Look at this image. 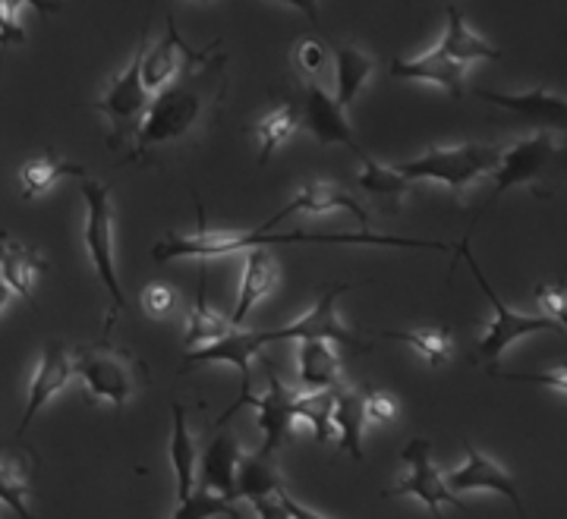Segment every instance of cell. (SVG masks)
<instances>
[{"label":"cell","mask_w":567,"mask_h":519,"mask_svg":"<svg viewBox=\"0 0 567 519\" xmlns=\"http://www.w3.org/2000/svg\"><path fill=\"white\" fill-rule=\"evenodd\" d=\"M284 491H271V495H262V498L249 500L252 504V510H256V517L259 519H290V510H287V504H284Z\"/></svg>","instance_id":"obj_43"},{"label":"cell","mask_w":567,"mask_h":519,"mask_svg":"<svg viewBox=\"0 0 567 519\" xmlns=\"http://www.w3.org/2000/svg\"><path fill=\"white\" fill-rule=\"evenodd\" d=\"M372 73H375V61L365 51L353 48V44L334 48V98L344 107L360 98V92L365 89V82L372 80Z\"/></svg>","instance_id":"obj_27"},{"label":"cell","mask_w":567,"mask_h":519,"mask_svg":"<svg viewBox=\"0 0 567 519\" xmlns=\"http://www.w3.org/2000/svg\"><path fill=\"white\" fill-rule=\"evenodd\" d=\"M464 454H466L464 466L445 476L447 488H451L454 495H466V491H495V495H502V498L511 500V504H514V510L527 519L524 498H520L517 485H514V479L507 476L505 469H502L498 463H492L486 454H480L470 440H464Z\"/></svg>","instance_id":"obj_16"},{"label":"cell","mask_w":567,"mask_h":519,"mask_svg":"<svg viewBox=\"0 0 567 519\" xmlns=\"http://www.w3.org/2000/svg\"><path fill=\"white\" fill-rule=\"evenodd\" d=\"M22 7H32L41 17L61 13V0H0V44H20V41H25V32H22L20 22Z\"/></svg>","instance_id":"obj_37"},{"label":"cell","mask_w":567,"mask_h":519,"mask_svg":"<svg viewBox=\"0 0 567 519\" xmlns=\"http://www.w3.org/2000/svg\"><path fill=\"white\" fill-rule=\"evenodd\" d=\"M284 479L278 473L275 457H268L262 450L249 454L237 469V485H234V500H256L271 491H281Z\"/></svg>","instance_id":"obj_28"},{"label":"cell","mask_w":567,"mask_h":519,"mask_svg":"<svg viewBox=\"0 0 567 519\" xmlns=\"http://www.w3.org/2000/svg\"><path fill=\"white\" fill-rule=\"evenodd\" d=\"M189 3H212V0H189Z\"/></svg>","instance_id":"obj_47"},{"label":"cell","mask_w":567,"mask_h":519,"mask_svg":"<svg viewBox=\"0 0 567 519\" xmlns=\"http://www.w3.org/2000/svg\"><path fill=\"white\" fill-rule=\"evenodd\" d=\"M246 129L259 136V145H262L259 164H268V160L275 158V152H278L281 145H287L290 136L300 129V111H297L293 104H281V107L268 111L262 121L246 126Z\"/></svg>","instance_id":"obj_33"},{"label":"cell","mask_w":567,"mask_h":519,"mask_svg":"<svg viewBox=\"0 0 567 519\" xmlns=\"http://www.w3.org/2000/svg\"><path fill=\"white\" fill-rule=\"evenodd\" d=\"M297 369L306 391H328L341 384V360L328 340H300Z\"/></svg>","instance_id":"obj_25"},{"label":"cell","mask_w":567,"mask_h":519,"mask_svg":"<svg viewBox=\"0 0 567 519\" xmlns=\"http://www.w3.org/2000/svg\"><path fill=\"white\" fill-rule=\"evenodd\" d=\"M363 409H365V422H372V425H382V422L394 419V413H398V403L388 397L385 391L365 387V391H363Z\"/></svg>","instance_id":"obj_42"},{"label":"cell","mask_w":567,"mask_h":519,"mask_svg":"<svg viewBox=\"0 0 567 519\" xmlns=\"http://www.w3.org/2000/svg\"><path fill=\"white\" fill-rule=\"evenodd\" d=\"M385 340L406 343L425 360V365L442 369L454 356V334L451 328H416V331H379Z\"/></svg>","instance_id":"obj_31"},{"label":"cell","mask_w":567,"mask_h":519,"mask_svg":"<svg viewBox=\"0 0 567 519\" xmlns=\"http://www.w3.org/2000/svg\"><path fill=\"white\" fill-rule=\"evenodd\" d=\"M111 183L102 180H85L82 177L80 193L85 199V230H82V240H85V252L89 261L95 268V274L102 280V287L111 297V312L104 319L102 331L107 334L114 328V321L126 309V297H123L121 274H117V240H114V205H111Z\"/></svg>","instance_id":"obj_3"},{"label":"cell","mask_w":567,"mask_h":519,"mask_svg":"<svg viewBox=\"0 0 567 519\" xmlns=\"http://www.w3.org/2000/svg\"><path fill=\"white\" fill-rule=\"evenodd\" d=\"M391 80H406V82H429V85H439L445 89L447 95L461 98L464 95V80H466V66L454 63L447 58L445 51L435 44L429 48L420 58H398V61L388 66Z\"/></svg>","instance_id":"obj_19"},{"label":"cell","mask_w":567,"mask_h":519,"mask_svg":"<svg viewBox=\"0 0 567 519\" xmlns=\"http://www.w3.org/2000/svg\"><path fill=\"white\" fill-rule=\"evenodd\" d=\"M457 256L470 264V271H473V278L480 283V290L486 293V300L495 305V321L488 324L486 331H483V338L476 343V350H473V362L476 365H492V362H498L505 356L507 346H514L517 340L533 338V334H561V328L555 324L546 315H524V312H514V309H507L505 300L492 290V283L483 274V268L476 264V259L470 256V237L461 240L457 246Z\"/></svg>","instance_id":"obj_6"},{"label":"cell","mask_w":567,"mask_h":519,"mask_svg":"<svg viewBox=\"0 0 567 519\" xmlns=\"http://www.w3.org/2000/svg\"><path fill=\"white\" fill-rule=\"evenodd\" d=\"M476 98L495 104V107H505L511 114L536 123L543 129H567V98L551 95L548 89H529V92H517V95L476 89Z\"/></svg>","instance_id":"obj_18"},{"label":"cell","mask_w":567,"mask_h":519,"mask_svg":"<svg viewBox=\"0 0 567 519\" xmlns=\"http://www.w3.org/2000/svg\"><path fill=\"white\" fill-rule=\"evenodd\" d=\"M365 409L363 394L350 391L344 384L334 387V432H338V450L350 459L363 463V432H365Z\"/></svg>","instance_id":"obj_23"},{"label":"cell","mask_w":567,"mask_h":519,"mask_svg":"<svg viewBox=\"0 0 567 519\" xmlns=\"http://www.w3.org/2000/svg\"><path fill=\"white\" fill-rule=\"evenodd\" d=\"M284 504H287V510H290V519H324L319 517V513H312L309 507H303L290 491H284Z\"/></svg>","instance_id":"obj_45"},{"label":"cell","mask_w":567,"mask_h":519,"mask_svg":"<svg viewBox=\"0 0 567 519\" xmlns=\"http://www.w3.org/2000/svg\"><path fill=\"white\" fill-rule=\"evenodd\" d=\"M555 155H558V145H555L548 129H539L536 136H527V139L517 142V145L505 148V152H502V164H498L495 174H492L495 189H492V196L486 199V208L473 218L466 237H473V230L480 227L483 215H486L492 205H498L502 196H507L511 189H517V186H533V189H536V180L546 174V167L551 164Z\"/></svg>","instance_id":"obj_9"},{"label":"cell","mask_w":567,"mask_h":519,"mask_svg":"<svg viewBox=\"0 0 567 519\" xmlns=\"http://www.w3.org/2000/svg\"><path fill=\"white\" fill-rule=\"evenodd\" d=\"M246 256V268H244V283H240V300H237V309H234V315L230 321L240 328L246 319H249V312L259 305V302L278 287V278H281V271H278V261L271 259L265 249H249L244 252Z\"/></svg>","instance_id":"obj_22"},{"label":"cell","mask_w":567,"mask_h":519,"mask_svg":"<svg viewBox=\"0 0 567 519\" xmlns=\"http://www.w3.org/2000/svg\"><path fill=\"white\" fill-rule=\"evenodd\" d=\"M215 517H227V519H240V510L234 500L221 498V495H212L205 488H196L193 495L186 500H177V513L174 519H215Z\"/></svg>","instance_id":"obj_38"},{"label":"cell","mask_w":567,"mask_h":519,"mask_svg":"<svg viewBox=\"0 0 567 519\" xmlns=\"http://www.w3.org/2000/svg\"><path fill=\"white\" fill-rule=\"evenodd\" d=\"M140 305L142 312L152 321H164L177 312L181 300H177V290L174 287H167V283H148V287H142Z\"/></svg>","instance_id":"obj_39"},{"label":"cell","mask_w":567,"mask_h":519,"mask_svg":"<svg viewBox=\"0 0 567 519\" xmlns=\"http://www.w3.org/2000/svg\"><path fill=\"white\" fill-rule=\"evenodd\" d=\"M66 177H85V170H82L80 164H70L61 155H54V152H44L39 158L25 160L20 167V193L22 199H39L44 196L48 189H54L58 183L66 180Z\"/></svg>","instance_id":"obj_26"},{"label":"cell","mask_w":567,"mask_h":519,"mask_svg":"<svg viewBox=\"0 0 567 519\" xmlns=\"http://www.w3.org/2000/svg\"><path fill=\"white\" fill-rule=\"evenodd\" d=\"M152 92L142 80V44L136 48L133 61L123 66L114 80L107 82L102 95L95 98V111L102 114L104 121L111 123V145H121L123 139H136V129H140L142 117L152 104Z\"/></svg>","instance_id":"obj_7"},{"label":"cell","mask_w":567,"mask_h":519,"mask_svg":"<svg viewBox=\"0 0 567 519\" xmlns=\"http://www.w3.org/2000/svg\"><path fill=\"white\" fill-rule=\"evenodd\" d=\"M171 463L177 476V500H186L196 491V440L186 428V409L174 403V435H171Z\"/></svg>","instance_id":"obj_29"},{"label":"cell","mask_w":567,"mask_h":519,"mask_svg":"<svg viewBox=\"0 0 567 519\" xmlns=\"http://www.w3.org/2000/svg\"><path fill=\"white\" fill-rule=\"evenodd\" d=\"M244 463V447L240 438L230 432H218L212 444L205 447L203 463H199V488L234 500V485H237V469ZM237 504V500H234Z\"/></svg>","instance_id":"obj_20"},{"label":"cell","mask_w":567,"mask_h":519,"mask_svg":"<svg viewBox=\"0 0 567 519\" xmlns=\"http://www.w3.org/2000/svg\"><path fill=\"white\" fill-rule=\"evenodd\" d=\"M502 152L498 145H483V142H464V145H432L423 155L413 160H401L394 164V170L406 177L410 183L429 180L447 186L457 199L480 177H492L495 167L502 164Z\"/></svg>","instance_id":"obj_4"},{"label":"cell","mask_w":567,"mask_h":519,"mask_svg":"<svg viewBox=\"0 0 567 519\" xmlns=\"http://www.w3.org/2000/svg\"><path fill=\"white\" fill-rule=\"evenodd\" d=\"M227 54L212 51L203 63L183 70L171 85L152 98L142 117L136 139L130 145V160H145L152 152L181 145L212 129V123L227 98Z\"/></svg>","instance_id":"obj_1"},{"label":"cell","mask_w":567,"mask_h":519,"mask_svg":"<svg viewBox=\"0 0 567 519\" xmlns=\"http://www.w3.org/2000/svg\"><path fill=\"white\" fill-rule=\"evenodd\" d=\"M278 3H287V7H293V10H300L306 20L319 29V22H322V17H319V0H278Z\"/></svg>","instance_id":"obj_44"},{"label":"cell","mask_w":567,"mask_h":519,"mask_svg":"<svg viewBox=\"0 0 567 519\" xmlns=\"http://www.w3.org/2000/svg\"><path fill=\"white\" fill-rule=\"evenodd\" d=\"M401 463H404V473L398 485L388 488L385 498H420L435 519L442 517V507H457L466 513L461 495L447 488L445 476L432 463V440L410 438V444L401 450Z\"/></svg>","instance_id":"obj_8"},{"label":"cell","mask_w":567,"mask_h":519,"mask_svg":"<svg viewBox=\"0 0 567 519\" xmlns=\"http://www.w3.org/2000/svg\"><path fill=\"white\" fill-rule=\"evenodd\" d=\"M76 375V362L73 353L66 350V343L61 340H51L41 353L39 369L32 375V387H29V399H25V413L20 419V435L29 432L32 419L41 413V406H48L51 399L61 394L63 387L70 384V378Z\"/></svg>","instance_id":"obj_17"},{"label":"cell","mask_w":567,"mask_h":519,"mask_svg":"<svg viewBox=\"0 0 567 519\" xmlns=\"http://www.w3.org/2000/svg\"><path fill=\"white\" fill-rule=\"evenodd\" d=\"M363 160V174L357 177L360 183V189H363L365 196H372V199H382L391 205V211H398V205L406 199V193H410V186L413 183L401 177L394 167H385V164H379V160L372 158V155H360Z\"/></svg>","instance_id":"obj_32"},{"label":"cell","mask_w":567,"mask_h":519,"mask_svg":"<svg viewBox=\"0 0 567 519\" xmlns=\"http://www.w3.org/2000/svg\"><path fill=\"white\" fill-rule=\"evenodd\" d=\"M237 324L230 319H224L218 309L208 305V297H205V280L199 287V297H196V305L189 309V319H186V334H183V346L186 350H199L205 343H215V340L227 338Z\"/></svg>","instance_id":"obj_30"},{"label":"cell","mask_w":567,"mask_h":519,"mask_svg":"<svg viewBox=\"0 0 567 519\" xmlns=\"http://www.w3.org/2000/svg\"><path fill=\"white\" fill-rule=\"evenodd\" d=\"M142 80L148 85L152 95H158L164 85L181 76L183 70H189L193 63H203L212 51H218V41L208 44V48H189L186 41L181 39L177 32V22L174 17L164 20V39H158L155 44H148V35H142Z\"/></svg>","instance_id":"obj_12"},{"label":"cell","mask_w":567,"mask_h":519,"mask_svg":"<svg viewBox=\"0 0 567 519\" xmlns=\"http://www.w3.org/2000/svg\"><path fill=\"white\" fill-rule=\"evenodd\" d=\"M287 242H319V246H382V249H435V252H454L447 242L435 240H406V237H388V233H372V230H357V233H309V230H290V233H268V230H246V233H221L205 227L203 211H199V230L189 237L167 233L152 246V259L164 264L174 259H224L234 252H249V249H265V246H287Z\"/></svg>","instance_id":"obj_2"},{"label":"cell","mask_w":567,"mask_h":519,"mask_svg":"<svg viewBox=\"0 0 567 519\" xmlns=\"http://www.w3.org/2000/svg\"><path fill=\"white\" fill-rule=\"evenodd\" d=\"M297 422H309L316 440H331L334 435V387L297 394Z\"/></svg>","instance_id":"obj_35"},{"label":"cell","mask_w":567,"mask_h":519,"mask_svg":"<svg viewBox=\"0 0 567 519\" xmlns=\"http://www.w3.org/2000/svg\"><path fill=\"white\" fill-rule=\"evenodd\" d=\"M262 331H240V328H234L227 338L215 340V343H205L199 350H189L183 369L208 365V362H221V365L237 369V375H240V397L230 403V409L218 419V425H224L227 419H234V413H240L246 403H249V397H252V360L262 356Z\"/></svg>","instance_id":"obj_11"},{"label":"cell","mask_w":567,"mask_h":519,"mask_svg":"<svg viewBox=\"0 0 567 519\" xmlns=\"http://www.w3.org/2000/svg\"><path fill=\"white\" fill-rule=\"evenodd\" d=\"M331 211H347V215H353V218L360 220L363 230H369V211L363 208V201L353 199V196H350L347 189H341V186L324 180L306 183L303 189L287 201L275 218H268V224H262L259 230H271V227H278L284 218H293V215L322 218V215H331Z\"/></svg>","instance_id":"obj_15"},{"label":"cell","mask_w":567,"mask_h":519,"mask_svg":"<svg viewBox=\"0 0 567 519\" xmlns=\"http://www.w3.org/2000/svg\"><path fill=\"white\" fill-rule=\"evenodd\" d=\"M439 48L445 51L451 61L461 63L466 70L480 61H502V51H498L495 44H488L486 39L473 35V29H470L464 20V10H461L457 3L447 7V22Z\"/></svg>","instance_id":"obj_21"},{"label":"cell","mask_w":567,"mask_h":519,"mask_svg":"<svg viewBox=\"0 0 567 519\" xmlns=\"http://www.w3.org/2000/svg\"><path fill=\"white\" fill-rule=\"evenodd\" d=\"M492 375L502 381H520V384H539V387H548V391H558L567 397V365L561 369H548V372H495Z\"/></svg>","instance_id":"obj_41"},{"label":"cell","mask_w":567,"mask_h":519,"mask_svg":"<svg viewBox=\"0 0 567 519\" xmlns=\"http://www.w3.org/2000/svg\"><path fill=\"white\" fill-rule=\"evenodd\" d=\"M73 362H76V375L85 384L89 397L111 403L117 413H123V406L148 381V372H145L140 356L114 346L111 340L85 346L73 356Z\"/></svg>","instance_id":"obj_5"},{"label":"cell","mask_w":567,"mask_h":519,"mask_svg":"<svg viewBox=\"0 0 567 519\" xmlns=\"http://www.w3.org/2000/svg\"><path fill=\"white\" fill-rule=\"evenodd\" d=\"M303 121L316 142L322 145H347L357 158L365 148L353 139V126L347 121V107L328 92L322 82H303Z\"/></svg>","instance_id":"obj_14"},{"label":"cell","mask_w":567,"mask_h":519,"mask_svg":"<svg viewBox=\"0 0 567 519\" xmlns=\"http://www.w3.org/2000/svg\"><path fill=\"white\" fill-rule=\"evenodd\" d=\"M353 290V283H334V287H324L322 297L316 300V305L306 312L303 319H297L287 328H278V331H262L265 343H275V340H328V343H341V346H350V350H360V353H369L372 343L363 340L357 331H350L341 315H338V297Z\"/></svg>","instance_id":"obj_10"},{"label":"cell","mask_w":567,"mask_h":519,"mask_svg":"<svg viewBox=\"0 0 567 519\" xmlns=\"http://www.w3.org/2000/svg\"><path fill=\"white\" fill-rule=\"evenodd\" d=\"M290 66L303 82H322L328 70L334 66V51L316 35H300L290 48Z\"/></svg>","instance_id":"obj_34"},{"label":"cell","mask_w":567,"mask_h":519,"mask_svg":"<svg viewBox=\"0 0 567 519\" xmlns=\"http://www.w3.org/2000/svg\"><path fill=\"white\" fill-rule=\"evenodd\" d=\"M48 271V261L41 259L35 249H25L20 240L0 237V278L17 297H32L35 280Z\"/></svg>","instance_id":"obj_24"},{"label":"cell","mask_w":567,"mask_h":519,"mask_svg":"<svg viewBox=\"0 0 567 519\" xmlns=\"http://www.w3.org/2000/svg\"><path fill=\"white\" fill-rule=\"evenodd\" d=\"M265 372H268V391L262 397L252 394L246 406H256V422L262 428V454L275 457L281 454L284 444L293 435V425H297V394L284 384L278 375V369L268 360H262Z\"/></svg>","instance_id":"obj_13"},{"label":"cell","mask_w":567,"mask_h":519,"mask_svg":"<svg viewBox=\"0 0 567 519\" xmlns=\"http://www.w3.org/2000/svg\"><path fill=\"white\" fill-rule=\"evenodd\" d=\"M29 498V463L13 454H0V500L20 519H32L25 510Z\"/></svg>","instance_id":"obj_36"},{"label":"cell","mask_w":567,"mask_h":519,"mask_svg":"<svg viewBox=\"0 0 567 519\" xmlns=\"http://www.w3.org/2000/svg\"><path fill=\"white\" fill-rule=\"evenodd\" d=\"M536 300L543 305V315L551 319L561 331L567 334V293L555 283V280H543L539 287H536Z\"/></svg>","instance_id":"obj_40"},{"label":"cell","mask_w":567,"mask_h":519,"mask_svg":"<svg viewBox=\"0 0 567 519\" xmlns=\"http://www.w3.org/2000/svg\"><path fill=\"white\" fill-rule=\"evenodd\" d=\"M10 300H13V290L7 287V280L0 278V315L7 312V305H10Z\"/></svg>","instance_id":"obj_46"}]
</instances>
